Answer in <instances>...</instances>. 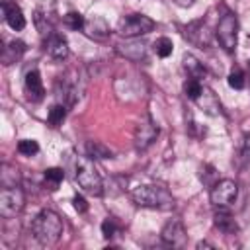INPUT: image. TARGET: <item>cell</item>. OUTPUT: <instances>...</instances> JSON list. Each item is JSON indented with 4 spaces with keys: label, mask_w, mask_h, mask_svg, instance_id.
<instances>
[{
    "label": "cell",
    "mask_w": 250,
    "mask_h": 250,
    "mask_svg": "<svg viewBox=\"0 0 250 250\" xmlns=\"http://www.w3.org/2000/svg\"><path fill=\"white\" fill-rule=\"evenodd\" d=\"M227 82H229L230 88H234V90H242L244 84H246V80H244V72H242L240 68H232L230 74H229V78H227Z\"/></svg>",
    "instance_id": "obj_26"
},
{
    "label": "cell",
    "mask_w": 250,
    "mask_h": 250,
    "mask_svg": "<svg viewBox=\"0 0 250 250\" xmlns=\"http://www.w3.org/2000/svg\"><path fill=\"white\" fill-rule=\"evenodd\" d=\"M156 135H158V127L146 117V119L141 121V123L137 125V129H135V146H137L139 150H145L146 146L152 145V141L156 139Z\"/></svg>",
    "instance_id": "obj_11"
},
{
    "label": "cell",
    "mask_w": 250,
    "mask_h": 250,
    "mask_svg": "<svg viewBox=\"0 0 250 250\" xmlns=\"http://www.w3.org/2000/svg\"><path fill=\"white\" fill-rule=\"evenodd\" d=\"M160 238L168 244V246H174V248H182L186 244V229L180 221L172 219L168 221L164 227H162V232H160Z\"/></svg>",
    "instance_id": "obj_9"
},
{
    "label": "cell",
    "mask_w": 250,
    "mask_h": 250,
    "mask_svg": "<svg viewBox=\"0 0 250 250\" xmlns=\"http://www.w3.org/2000/svg\"><path fill=\"white\" fill-rule=\"evenodd\" d=\"M176 6H180V8H189V6H193V2L195 0H172Z\"/></svg>",
    "instance_id": "obj_29"
},
{
    "label": "cell",
    "mask_w": 250,
    "mask_h": 250,
    "mask_svg": "<svg viewBox=\"0 0 250 250\" xmlns=\"http://www.w3.org/2000/svg\"><path fill=\"white\" fill-rule=\"evenodd\" d=\"M64 117H66V105L59 102V104H53L51 105V109L47 113V123L51 127H59V125H62Z\"/></svg>",
    "instance_id": "obj_21"
},
{
    "label": "cell",
    "mask_w": 250,
    "mask_h": 250,
    "mask_svg": "<svg viewBox=\"0 0 250 250\" xmlns=\"http://www.w3.org/2000/svg\"><path fill=\"white\" fill-rule=\"evenodd\" d=\"M217 39L221 43V47L227 53H234L236 43H238V20L232 12L223 14V18L217 23Z\"/></svg>",
    "instance_id": "obj_4"
},
{
    "label": "cell",
    "mask_w": 250,
    "mask_h": 250,
    "mask_svg": "<svg viewBox=\"0 0 250 250\" xmlns=\"http://www.w3.org/2000/svg\"><path fill=\"white\" fill-rule=\"evenodd\" d=\"M74 178L86 193H90V195H102L104 193L102 176L98 174L90 156H76V160H74Z\"/></svg>",
    "instance_id": "obj_3"
},
{
    "label": "cell",
    "mask_w": 250,
    "mask_h": 250,
    "mask_svg": "<svg viewBox=\"0 0 250 250\" xmlns=\"http://www.w3.org/2000/svg\"><path fill=\"white\" fill-rule=\"evenodd\" d=\"M2 12H4L6 23H8L14 31H20V29L25 27V16H23L21 8H20L16 2H2Z\"/></svg>",
    "instance_id": "obj_12"
},
{
    "label": "cell",
    "mask_w": 250,
    "mask_h": 250,
    "mask_svg": "<svg viewBox=\"0 0 250 250\" xmlns=\"http://www.w3.org/2000/svg\"><path fill=\"white\" fill-rule=\"evenodd\" d=\"M152 49H154V53H156L158 57L166 59V57H170V55H172L174 43H172V39H170V37H158V39L154 41Z\"/></svg>",
    "instance_id": "obj_23"
},
{
    "label": "cell",
    "mask_w": 250,
    "mask_h": 250,
    "mask_svg": "<svg viewBox=\"0 0 250 250\" xmlns=\"http://www.w3.org/2000/svg\"><path fill=\"white\" fill-rule=\"evenodd\" d=\"M18 152L23 154V156H35L39 152V145L33 139H21L18 143Z\"/></svg>",
    "instance_id": "obj_25"
},
{
    "label": "cell",
    "mask_w": 250,
    "mask_h": 250,
    "mask_svg": "<svg viewBox=\"0 0 250 250\" xmlns=\"http://www.w3.org/2000/svg\"><path fill=\"white\" fill-rule=\"evenodd\" d=\"M154 20H150L148 16L145 14H131V16H125L119 25H117V31L123 35V37H141V35H146L154 29Z\"/></svg>",
    "instance_id": "obj_6"
},
{
    "label": "cell",
    "mask_w": 250,
    "mask_h": 250,
    "mask_svg": "<svg viewBox=\"0 0 250 250\" xmlns=\"http://www.w3.org/2000/svg\"><path fill=\"white\" fill-rule=\"evenodd\" d=\"M236 195H238V186L234 180H217L209 191V199L215 207H230Z\"/></svg>",
    "instance_id": "obj_7"
},
{
    "label": "cell",
    "mask_w": 250,
    "mask_h": 250,
    "mask_svg": "<svg viewBox=\"0 0 250 250\" xmlns=\"http://www.w3.org/2000/svg\"><path fill=\"white\" fill-rule=\"evenodd\" d=\"M72 205H74V209H76L78 213H86V211H88V201H86L80 193H76V195L72 197Z\"/></svg>",
    "instance_id": "obj_28"
},
{
    "label": "cell",
    "mask_w": 250,
    "mask_h": 250,
    "mask_svg": "<svg viewBox=\"0 0 250 250\" xmlns=\"http://www.w3.org/2000/svg\"><path fill=\"white\" fill-rule=\"evenodd\" d=\"M62 180H64V172H62V168L53 166V168H47V170L43 172V184H45V188H47L49 191L59 189V186H61Z\"/></svg>",
    "instance_id": "obj_19"
},
{
    "label": "cell",
    "mask_w": 250,
    "mask_h": 250,
    "mask_svg": "<svg viewBox=\"0 0 250 250\" xmlns=\"http://www.w3.org/2000/svg\"><path fill=\"white\" fill-rule=\"evenodd\" d=\"M182 66H184V70L188 72V76L189 78H197V80H201L203 76H205V68H203V64L193 57V55H184V59H182Z\"/></svg>",
    "instance_id": "obj_17"
},
{
    "label": "cell",
    "mask_w": 250,
    "mask_h": 250,
    "mask_svg": "<svg viewBox=\"0 0 250 250\" xmlns=\"http://www.w3.org/2000/svg\"><path fill=\"white\" fill-rule=\"evenodd\" d=\"M86 152L90 158L94 160H107V158H113V152L109 146H105L104 143L100 141H88L86 143Z\"/></svg>",
    "instance_id": "obj_18"
},
{
    "label": "cell",
    "mask_w": 250,
    "mask_h": 250,
    "mask_svg": "<svg viewBox=\"0 0 250 250\" xmlns=\"http://www.w3.org/2000/svg\"><path fill=\"white\" fill-rule=\"evenodd\" d=\"M133 201L139 207H146V209H160V211H168L174 207V197L172 193L158 184H143L137 186L131 191Z\"/></svg>",
    "instance_id": "obj_1"
},
{
    "label": "cell",
    "mask_w": 250,
    "mask_h": 250,
    "mask_svg": "<svg viewBox=\"0 0 250 250\" xmlns=\"http://www.w3.org/2000/svg\"><path fill=\"white\" fill-rule=\"evenodd\" d=\"M23 86H25V94L31 102H41L45 98V86H43V80H41V74L37 68H31L25 72Z\"/></svg>",
    "instance_id": "obj_10"
},
{
    "label": "cell",
    "mask_w": 250,
    "mask_h": 250,
    "mask_svg": "<svg viewBox=\"0 0 250 250\" xmlns=\"http://www.w3.org/2000/svg\"><path fill=\"white\" fill-rule=\"evenodd\" d=\"M248 66H250V64H248Z\"/></svg>",
    "instance_id": "obj_30"
},
{
    "label": "cell",
    "mask_w": 250,
    "mask_h": 250,
    "mask_svg": "<svg viewBox=\"0 0 250 250\" xmlns=\"http://www.w3.org/2000/svg\"><path fill=\"white\" fill-rule=\"evenodd\" d=\"M117 51H119L123 57L131 59V61H141V59L145 57V53H146V49H145L143 43H127V45H119Z\"/></svg>",
    "instance_id": "obj_20"
},
{
    "label": "cell",
    "mask_w": 250,
    "mask_h": 250,
    "mask_svg": "<svg viewBox=\"0 0 250 250\" xmlns=\"http://www.w3.org/2000/svg\"><path fill=\"white\" fill-rule=\"evenodd\" d=\"M62 23H64L68 29L78 31V29H84L86 20H84V16H82L80 12H66V14L62 16Z\"/></svg>",
    "instance_id": "obj_22"
},
{
    "label": "cell",
    "mask_w": 250,
    "mask_h": 250,
    "mask_svg": "<svg viewBox=\"0 0 250 250\" xmlns=\"http://www.w3.org/2000/svg\"><path fill=\"white\" fill-rule=\"evenodd\" d=\"M25 203L23 189L20 186H2L0 189V215L4 219L16 217Z\"/></svg>",
    "instance_id": "obj_5"
},
{
    "label": "cell",
    "mask_w": 250,
    "mask_h": 250,
    "mask_svg": "<svg viewBox=\"0 0 250 250\" xmlns=\"http://www.w3.org/2000/svg\"><path fill=\"white\" fill-rule=\"evenodd\" d=\"M23 53H25V43L20 41V39H14V41H10V43L2 49V62H4V64H12V62H16Z\"/></svg>",
    "instance_id": "obj_16"
},
{
    "label": "cell",
    "mask_w": 250,
    "mask_h": 250,
    "mask_svg": "<svg viewBox=\"0 0 250 250\" xmlns=\"http://www.w3.org/2000/svg\"><path fill=\"white\" fill-rule=\"evenodd\" d=\"M31 232L37 238V242H41L43 246H51L62 234V221L55 211L43 209L31 221Z\"/></svg>",
    "instance_id": "obj_2"
},
{
    "label": "cell",
    "mask_w": 250,
    "mask_h": 250,
    "mask_svg": "<svg viewBox=\"0 0 250 250\" xmlns=\"http://www.w3.org/2000/svg\"><path fill=\"white\" fill-rule=\"evenodd\" d=\"M45 51H47L49 57H53L57 61H64L68 57V53H70L66 37L61 35V33H57V31H51L45 37Z\"/></svg>",
    "instance_id": "obj_8"
},
{
    "label": "cell",
    "mask_w": 250,
    "mask_h": 250,
    "mask_svg": "<svg viewBox=\"0 0 250 250\" xmlns=\"http://www.w3.org/2000/svg\"><path fill=\"white\" fill-rule=\"evenodd\" d=\"M215 215H213V225L225 232V234H234L238 230V225L234 221V217L229 213V207H215Z\"/></svg>",
    "instance_id": "obj_13"
},
{
    "label": "cell",
    "mask_w": 250,
    "mask_h": 250,
    "mask_svg": "<svg viewBox=\"0 0 250 250\" xmlns=\"http://www.w3.org/2000/svg\"><path fill=\"white\" fill-rule=\"evenodd\" d=\"M117 230H119V227H117V223H115L113 217L104 219V223H102V234H104V238H113L117 234Z\"/></svg>",
    "instance_id": "obj_27"
},
{
    "label": "cell",
    "mask_w": 250,
    "mask_h": 250,
    "mask_svg": "<svg viewBox=\"0 0 250 250\" xmlns=\"http://www.w3.org/2000/svg\"><path fill=\"white\" fill-rule=\"evenodd\" d=\"M195 102H197V105H199L207 115H219V113H221V104H219L217 96L213 94V90H209V88H205V86H203V92L199 94V98H197Z\"/></svg>",
    "instance_id": "obj_15"
},
{
    "label": "cell",
    "mask_w": 250,
    "mask_h": 250,
    "mask_svg": "<svg viewBox=\"0 0 250 250\" xmlns=\"http://www.w3.org/2000/svg\"><path fill=\"white\" fill-rule=\"evenodd\" d=\"M84 31L88 37H94V39H104L109 35V25L105 21L104 16H92L90 20H86L84 23Z\"/></svg>",
    "instance_id": "obj_14"
},
{
    "label": "cell",
    "mask_w": 250,
    "mask_h": 250,
    "mask_svg": "<svg viewBox=\"0 0 250 250\" xmlns=\"http://www.w3.org/2000/svg\"><path fill=\"white\" fill-rule=\"evenodd\" d=\"M184 92H186V96L189 98V100H197L199 98V94L203 92V84H201V80H197V78H188L186 82H184Z\"/></svg>",
    "instance_id": "obj_24"
}]
</instances>
